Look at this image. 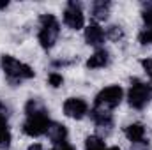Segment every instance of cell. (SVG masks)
<instances>
[{
	"mask_svg": "<svg viewBox=\"0 0 152 150\" xmlns=\"http://www.w3.org/2000/svg\"><path fill=\"white\" fill-rule=\"evenodd\" d=\"M51 118L48 108L39 99H28L25 104V120L21 125V131L30 138H41L48 134V129L51 125Z\"/></svg>",
	"mask_w": 152,
	"mask_h": 150,
	"instance_id": "cell-1",
	"label": "cell"
},
{
	"mask_svg": "<svg viewBox=\"0 0 152 150\" xmlns=\"http://www.w3.org/2000/svg\"><path fill=\"white\" fill-rule=\"evenodd\" d=\"M0 67H2L4 74H5L7 81H9L11 85H20L21 81L32 79V78L36 76V71H34L28 64L18 60V58L12 57V55H2V57H0Z\"/></svg>",
	"mask_w": 152,
	"mask_h": 150,
	"instance_id": "cell-2",
	"label": "cell"
},
{
	"mask_svg": "<svg viewBox=\"0 0 152 150\" xmlns=\"http://www.w3.org/2000/svg\"><path fill=\"white\" fill-rule=\"evenodd\" d=\"M60 36V23L57 20L55 14L46 12L39 18V32H37V41L42 50H51L57 42V39Z\"/></svg>",
	"mask_w": 152,
	"mask_h": 150,
	"instance_id": "cell-3",
	"label": "cell"
},
{
	"mask_svg": "<svg viewBox=\"0 0 152 150\" xmlns=\"http://www.w3.org/2000/svg\"><path fill=\"white\" fill-rule=\"evenodd\" d=\"M152 97V88L140 78L129 79V90H127V103L133 110H143Z\"/></svg>",
	"mask_w": 152,
	"mask_h": 150,
	"instance_id": "cell-4",
	"label": "cell"
},
{
	"mask_svg": "<svg viewBox=\"0 0 152 150\" xmlns=\"http://www.w3.org/2000/svg\"><path fill=\"white\" fill-rule=\"evenodd\" d=\"M122 99H124V88L120 85H108L97 92V95L94 99V106L110 111L122 103Z\"/></svg>",
	"mask_w": 152,
	"mask_h": 150,
	"instance_id": "cell-5",
	"label": "cell"
},
{
	"mask_svg": "<svg viewBox=\"0 0 152 150\" xmlns=\"http://www.w3.org/2000/svg\"><path fill=\"white\" fill-rule=\"evenodd\" d=\"M62 16H64V23L71 30H80L85 27V12L80 2H67Z\"/></svg>",
	"mask_w": 152,
	"mask_h": 150,
	"instance_id": "cell-6",
	"label": "cell"
},
{
	"mask_svg": "<svg viewBox=\"0 0 152 150\" xmlns=\"http://www.w3.org/2000/svg\"><path fill=\"white\" fill-rule=\"evenodd\" d=\"M62 110H64L66 117L75 118V120H81L83 117L88 115V103L83 97H69L64 101Z\"/></svg>",
	"mask_w": 152,
	"mask_h": 150,
	"instance_id": "cell-7",
	"label": "cell"
},
{
	"mask_svg": "<svg viewBox=\"0 0 152 150\" xmlns=\"http://www.w3.org/2000/svg\"><path fill=\"white\" fill-rule=\"evenodd\" d=\"M90 118H92V122L99 129L112 131V127H113V115L108 111V110H103V108H96L94 106L90 110Z\"/></svg>",
	"mask_w": 152,
	"mask_h": 150,
	"instance_id": "cell-8",
	"label": "cell"
},
{
	"mask_svg": "<svg viewBox=\"0 0 152 150\" xmlns=\"http://www.w3.org/2000/svg\"><path fill=\"white\" fill-rule=\"evenodd\" d=\"M110 60H112L110 51L104 50V48H99V50H96V51L88 57V60H87V67L92 69V71H94V69H104V67L110 66Z\"/></svg>",
	"mask_w": 152,
	"mask_h": 150,
	"instance_id": "cell-9",
	"label": "cell"
},
{
	"mask_svg": "<svg viewBox=\"0 0 152 150\" xmlns=\"http://www.w3.org/2000/svg\"><path fill=\"white\" fill-rule=\"evenodd\" d=\"M85 42L88 44V46H94V48H97L99 50V46L104 42V39H106V34H104V30L97 25V23H92V25H88L87 28H85Z\"/></svg>",
	"mask_w": 152,
	"mask_h": 150,
	"instance_id": "cell-10",
	"label": "cell"
},
{
	"mask_svg": "<svg viewBox=\"0 0 152 150\" xmlns=\"http://www.w3.org/2000/svg\"><path fill=\"white\" fill-rule=\"evenodd\" d=\"M12 141L9 122H7V110L2 106L0 108V150H9Z\"/></svg>",
	"mask_w": 152,
	"mask_h": 150,
	"instance_id": "cell-11",
	"label": "cell"
},
{
	"mask_svg": "<svg viewBox=\"0 0 152 150\" xmlns=\"http://www.w3.org/2000/svg\"><path fill=\"white\" fill-rule=\"evenodd\" d=\"M145 134H147L145 125L140 124V122H133V124H129V125L124 127V136H126L133 145L145 141Z\"/></svg>",
	"mask_w": 152,
	"mask_h": 150,
	"instance_id": "cell-12",
	"label": "cell"
},
{
	"mask_svg": "<svg viewBox=\"0 0 152 150\" xmlns=\"http://www.w3.org/2000/svg\"><path fill=\"white\" fill-rule=\"evenodd\" d=\"M46 136L50 138V141H51L53 145H58V143H64V141H67V136H69V133H67V127H66L64 124L53 122V124L50 125V129H48V134H46Z\"/></svg>",
	"mask_w": 152,
	"mask_h": 150,
	"instance_id": "cell-13",
	"label": "cell"
},
{
	"mask_svg": "<svg viewBox=\"0 0 152 150\" xmlns=\"http://www.w3.org/2000/svg\"><path fill=\"white\" fill-rule=\"evenodd\" d=\"M110 7H112V4H110V2H104V0L92 2V5H90V16H92L96 21H104V20L108 18Z\"/></svg>",
	"mask_w": 152,
	"mask_h": 150,
	"instance_id": "cell-14",
	"label": "cell"
},
{
	"mask_svg": "<svg viewBox=\"0 0 152 150\" xmlns=\"http://www.w3.org/2000/svg\"><path fill=\"white\" fill-rule=\"evenodd\" d=\"M106 143L99 136H88L85 140V150H106Z\"/></svg>",
	"mask_w": 152,
	"mask_h": 150,
	"instance_id": "cell-15",
	"label": "cell"
},
{
	"mask_svg": "<svg viewBox=\"0 0 152 150\" xmlns=\"http://www.w3.org/2000/svg\"><path fill=\"white\" fill-rule=\"evenodd\" d=\"M142 18H143V30L152 32V4H145L143 5Z\"/></svg>",
	"mask_w": 152,
	"mask_h": 150,
	"instance_id": "cell-16",
	"label": "cell"
},
{
	"mask_svg": "<svg viewBox=\"0 0 152 150\" xmlns=\"http://www.w3.org/2000/svg\"><path fill=\"white\" fill-rule=\"evenodd\" d=\"M104 34H106V37L112 39V41H120V39L124 37V30H122V27H118V25L108 27Z\"/></svg>",
	"mask_w": 152,
	"mask_h": 150,
	"instance_id": "cell-17",
	"label": "cell"
},
{
	"mask_svg": "<svg viewBox=\"0 0 152 150\" xmlns=\"http://www.w3.org/2000/svg\"><path fill=\"white\" fill-rule=\"evenodd\" d=\"M48 85L53 87V88L62 87V85H64V76L60 74V73H50V74H48Z\"/></svg>",
	"mask_w": 152,
	"mask_h": 150,
	"instance_id": "cell-18",
	"label": "cell"
},
{
	"mask_svg": "<svg viewBox=\"0 0 152 150\" xmlns=\"http://www.w3.org/2000/svg\"><path fill=\"white\" fill-rule=\"evenodd\" d=\"M142 67H143V71L147 73V76L152 79V57H149V58H143V60H142Z\"/></svg>",
	"mask_w": 152,
	"mask_h": 150,
	"instance_id": "cell-19",
	"label": "cell"
},
{
	"mask_svg": "<svg viewBox=\"0 0 152 150\" xmlns=\"http://www.w3.org/2000/svg\"><path fill=\"white\" fill-rule=\"evenodd\" d=\"M51 150H76L69 141H64V143H58V145H53Z\"/></svg>",
	"mask_w": 152,
	"mask_h": 150,
	"instance_id": "cell-20",
	"label": "cell"
},
{
	"mask_svg": "<svg viewBox=\"0 0 152 150\" xmlns=\"http://www.w3.org/2000/svg\"><path fill=\"white\" fill-rule=\"evenodd\" d=\"M131 150H151V147H149V141L145 140V141H142V143H134V145L131 147Z\"/></svg>",
	"mask_w": 152,
	"mask_h": 150,
	"instance_id": "cell-21",
	"label": "cell"
},
{
	"mask_svg": "<svg viewBox=\"0 0 152 150\" xmlns=\"http://www.w3.org/2000/svg\"><path fill=\"white\" fill-rule=\"evenodd\" d=\"M28 150H42V147H41L39 143H34V145H30V147H28Z\"/></svg>",
	"mask_w": 152,
	"mask_h": 150,
	"instance_id": "cell-22",
	"label": "cell"
},
{
	"mask_svg": "<svg viewBox=\"0 0 152 150\" xmlns=\"http://www.w3.org/2000/svg\"><path fill=\"white\" fill-rule=\"evenodd\" d=\"M7 5H9V4H7V2H0V9H5V7H7Z\"/></svg>",
	"mask_w": 152,
	"mask_h": 150,
	"instance_id": "cell-23",
	"label": "cell"
},
{
	"mask_svg": "<svg viewBox=\"0 0 152 150\" xmlns=\"http://www.w3.org/2000/svg\"><path fill=\"white\" fill-rule=\"evenodd\" d=\"M106 150H120V149H118V147H108Z\"/></svg>",
	"mask_w": 152,
	"mask_h": 150,
	"instance_id": "cell-24",
	"label": "cell"
},
{
	"mask_svg": "<svg viewBox=\"0 0 152 150\" xmlns=\"http://www.w3.org/2000/svg\"><path fill=\"white\" fill-rule=\"evenodd\" d=\"M2 106H4V104H2V103H0V108H2Z\"/></svg>",
	"mask_w": 152,
	"mask_h": 150,
	"instance_id": "cell-25",
	"label": "cell"
}]
</instances>
